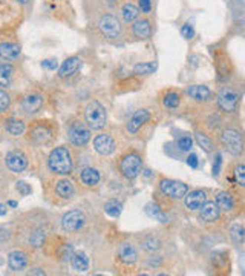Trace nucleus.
<instances>
[{
	"label": "nucleus",
	"mask_w": 245,
	"mask_h": 276,
	"mask_svg": "<svg viewBox=\"0 0 245 276\" xmlns=\"http://www.w3.org/2000/svg\"><path fill=\"white\" fill-rule=\"evenodd\" d=\"M48 169L55 175H69L74 169V163L66 146H57L48 157Z\"/></svg>",
	"instance_id": "1"
},
{
	"label": "nucleus",
	"mask_w": 245,
	"mask_h": 276,
	"mask_svg": "<svg viewBox=\"0 0 245 276\" xmlns=\"http://www.w3.org/2000/svg\"><path fill=\"white\" fill-rule=\"evenodd\" d=\"M107 121L106 109L102 103L91 102L84 107V123L88 124L91 131H103Z\"/></svg>",
	"instance_id": "2"
},
{
	"label": "nucleus",
	"mask_w": 245,
	"mask_h": 276,
	"mask_svg": "<svg viewBox=\"0 0 245 276\" xmlns=\"http://www.w3.org/2000/svg\"><path fill=\"white\" fill-rule=\"evenodd\" d=\"M142 169V160L137 152H129L118 160V171L126 179H135Z\"/></svg>",
	"instance_id": "3"
},
{
	"label": "nucleus",
	"mask_w": 245,
	"mask_h": 276,
	"mask_svg": "<svg viewBox=\"0 0 245 276\" xmlns=\"http://www.w3.org/2000/svg\"><path fill=\"white\" fill-rule=\"evenodd\" d=\"M54 128L52 124L48 123H43V121H35L33 126L28 131V137H30V140L33 144L35 146H48L52 140H54Z\"/></svg>",
	"instance_id": "4"
},
{
	"label": "nucleus",
	"mask_w": 245,
	"mask_h": 276,
	"mask_svg": "<svg viewBox=\"0 0 245 276\" xmlns=\"http://www.w3.org/2000/svg\"><path fill=\"white\" fill-rule=\"evenodd\" d=\"M68 138H69V143L83 147L91 141V129L89 126L86 124L84 121L75 120L69 124L68 128Z\"/></svg>",
	"instance_id": "5"
},
{
	"label": "nucleus",
	"mask_w": 245,
	"mask_h": 276,
	"mask_svg": "<svg viewBox=\"0 0 245 276\" xmlns=\"http://www.w3.org/2000/svg\"><path fill=\"white\" fill-rule=\"evenodd\" d=\"M221 141H222L224 147L233 157H239L242 154V150H244V140H242V135L238 131H235V129H225L222 132Z\"/></svg>",
	"instance_id": "6"
},
{
	"label": "nucleus",
	"mask_w": 245,
	"mask_h": 276,
	"mask_svg": "<svg viewBox=\"0 0 245 276\" xmlns=\"http://www.w3.org/2000/svg\"><path fill=\"white\" fill-rule=\"evenodd\" d=\"M86 223H88V218L81 210H69L62 218V227L69 233L80 232L86 226Z\"/></svg>",
	"instance_id": "7"
},
{
	"label": "nucleus",
	"mask_w": 245,
	"mask_h": 276,
	"mask_svg": "<svg viewBox=\"0 0 245 276\" xmlns=\"http://www.w3.org/2000/svg\"><path fill=\"white\" fill-rule=\"evenodd\" d=\"M160 189L164 193L166 197L169 198H174V200H181L187 195V192H189V186L182 181H175V179H161L160 183Z\"/></svg>",
	"instance_id": "8"
},
{
	"label": "nucleus",
	"mask_w": 245,
	"mask_h": 276,
	"mask_svg": "<svg viewBox=\"0 0 245 276\" xmlns=\"http://www.w3.org/2000/svg\"><path fill=\"white\" fill-rule=\"evenodd\" d=\"M98 28H100V31L103 33V35L110 40L120 37L121 34V23L117 17L112 16V14H105V16L100 17Z\"/></svg>",
	"instance_id": "9"
},
{
	"label": "nucleus",
	"mask_w": 245,
	"mask_h": 276,
	"mask_svg": "<svg viewBox=\"0 0 245 276\" xmlns=\"http://www.w3.org/2000/svg\"><path fill=\"white\" fill-rule=\"evenodd\" d=\"M238 102H239V95L232 88H224L218 94V106H219L221 110H224L225 114L235 112Z\"/></svg>",
	"instance_id": "10"
},
{
	"label": "nucleus",
	"mask_w": 245,
	"mask_h": 276,
	"mask_svg": "<svg viewBox=\"0 0 245 276\" xmlns=\"http://www.w3.org/2000/svg\"><path fill=\"white\" fill-rule=\"evenodd\" d=\"M5 164L11 172L23 173L28 169V166H30V161H28V157L25 154H22V152L12 150V152H8L6 154Z\"/></svg>",
	"instance_id": "11"
},
{
	"label": "nucleus",
	"mask_w": 245,
	"mask_h": 276,
	"mask_svg": "<svg viewBox=\"0 0 245 276\" xmlns=\"http://www.w3.org/2000/svg\"><path fill=\"white\" fill-rule=\"evenodd\" d=\"M43 106V97L40 94H26L20 99V110L23 114L33 115L41 109Z\"/></svg>",
	"instance_id": "12"
},
{
	"label": "nucleus",
	"mask_w": 245,
	"mask_h": 276,
	"mask_svg": "<svg viewBox=\"0 0 245 276\" xmlns=\"http://www.w3.org/2000/svg\"><path fill=\"white\" fill-rule=\"evenodd\" d=\"M115 147H117V144H115V140L110 134H100L94 138V149L100 155L106 157L113 154Z\"/></svg>",
	"instance_id": "13"
},
{
	"label": "nucleus",
	"mask_w": 245,
	"mask_h": 276,
	"mask_svg": "<svg viewBox=\"0 0 245 276\" xmlns=\"http://www.w3.org/2000/svg\"><path fill=\"white\" fill-rule=\"evenodd\" d=\"M30 266V256L26 252L14 250L8 255V267L12 272H22Z\"/></svg>",
	"instance_id": "14"
},
{
	"label": "nucleus",
	"mask_w": 245,
	"mask_h": 276,
	"mask_svg": "<svg viewBox=\"0 0 245 276\" xmlns=\"http://www.w3.org/2000/svg\"><path fill=\"white\" fill-rule=\"evenodd\" d=\"M54 192H55V195L59 198H62V200H70V198H74L75 193H77L74 183L68 178L57 179V183L54 186Z\"/></svg>",
	"instance_id": "15"
},
{
	"label": "nucleus",
	"mask_w": 245,
	"mask_h": 276,
	"mask_svg": "<svg viewBox=\"0 0 245 276\" xmlns=\"http://www.w3.org/2000/svg\"><path fill=\"white\" fill-rule=\"evenodd\" d=\"M150 118V110L149 109H138L137 112L131 117V120H129L127 123V131L129 134H137L144 124H146Z\"/></svg>",
	"instance_id": "16"
},
{
	"label": "nucleus",
	"mask_w": 245,
	"mask_h": 276,
	"mask_svg": "<svg viewBox=\"0 0 245 276\" xmlns=\"http://www.w3.org/2000/svg\"><path fill=\"white\" fill-rule=\"evenodd\" d=\"M207 201V193L204 190H193V192H187V195H185V207L189 210H199L201 207H203Z\"/></svg>",
	"instance_id": "17"
},
{
	"label": "nucleus",
	"mask_w": 245,
	"mask_h": 276,
	"mask_svg": "<svg viewBox=\"0 0 245 276\" xmlns=\"http://www.w3.org/2000/svg\"><path fill=\"white\" fill-rule=\"evenodd\" d=\"M118 258L123 264H135L138 261V250L135 248L134 244L131 242H123L118 248Z\"/></svg>",
	"instance_id": "18"
},
{
	"label": "nucleus",
	"mask_w": 245,
	"mask_h": 276,
	"mask_svg": "<svg viewBox=\"0 0 245 276\" xmlns=\"http://www.w3.org/2000/svg\"><path fill=\"white\" fill-rule=\"evenodd\" d=\"M80 181L88 187H95L102 181V172L94 168H84L80 172Z\"/></svg>",
	"instance_id": "19"
},
{
	"label": "nucleus",
	"mask_w": 245,
	"mask_h": 276,
	"mask_svg": "<svg viewBox=\"0 0 245 276\" xmlns=\"http://www.w3.org/2000/svg\"><path fill=\"white\" fill-rule=\"evenodd\" d=\"M81 66V60L80 57H69L66 59L62 66L59 68V77L62 78H66V77H70V75H74L78 69Z\"/></svg>",
	"instance_id": "20"
},
{
	"label": "nucleus",
	"mask_w": 245,
	"mask_h": 276,
	"mask_svg": "<svg viewBox=\"0 0 245 276\" xmlns=\"http://www.w3.org/2000/svg\"><path fill=\"white\" fill-rule=\"evenodd\" d=\"M70 266L75 272H80V273H84L89 270V258L84 252H72L70 258Z\"/></svg>",
	"instance_id": "21"
},
{
	"label": "nucleus",
	"mask_w": 245,
	"mask_h": 276,
	"mask_svg": "<svg viewBox=\"0 0 245 276\" xmlns=\"http://www.w3.org/2000/svg\"><path fill=\"white\" fill-rule=\"evenodd\" d=\"M201 218H203V221H206V223H214V221H218L219 216H221V209L218 206H216V203H207L201 207Z\"/></svg>",
	"instance_id": "22"
},
{
	"label": "nucleus",
	"mask_w": 245,
	"mask_h": 276,
	"mask_svg": "<svg viewBox=\"0 0 245 276\" xmlns=\"http://www.w3.org/2000/svg\"><path fill=\"white\" fill-rule=\"evenodd\" d=\"M187 94H189L190 99H193L195 102H209L211 92L207 86L204 85H192L187 89Z\"/></svg>",
	"instance_id": "23"
},
{
	"label": "nucleus",
	"mask_w": 245,
	"mask_h": 276,
	"mask_svg": "<svg viewBox=\"0 0 245 276\" xmlns=\"http://www.w3.org/2000/svg\"><path fill=\"white\" fill-rule=\"evenodd\" d=\"M214 203L224 212H232L235 209V198L228 192H218L214 197Z\"/></svg>",
	"instance_id": "24"
},
{
	"label": "nucleus",
	"mask_w": 245,
	"mask_h": 276,
	"mask_svg": "<svg viewBox=\"0 0 245 276\" xmlns=\"http://www.w3.org/2000/svg\"><path fill=\"white\" fill-rule=\"evenodd\" d=\"M216 71H218L219 80L230 78V74H232V66H230L228 59L225 57L224 54H218V55H216Z\"/></svg>",
	"instance_id": "25"
},
{
	"label": "nucleus",
	"mask_w": 245,
	"mask_h": 276,
	"mask_svg": "<svg viewBox=\"0 0 245 276\" xmlns=\"http://www.w3.org/2000/svg\"><path fill=\"white\" fill-rule=\"evenodd\" d=\"M20 55V46L17 43H0V57L5 60H14Z\"/></svg>",
	"instance_id": "26"
},
{
	"label": "nucleus",
	"mask_w": 245,
	"mask_h": 276,
	"mask_svg": "<svg viewBox=\"0 0 245 276\" xmlns=\"http://www.w3.org/2000/svg\"><path fill=\"white\" fill-rule=\"evenodd\" d=\"M144 212L147 213V216L153 218L155 221H160V223H167L169 221V216L163 212V209L156 203H149L144 207Z\"/></svg>",
	"instance_id": "27"
},
{
	"label": "nucleus",
	"mask_w": 245,
	"mask_h": 276,
	"mask_svg": "<svg viewBox=\"0 0 245 276\" xmlns=\"http://www.w3.org/2000/svg\"><path fill=\"white\" fill-rule=\"evenodd\" d=\"M5 129L9 135L20 137L26 129V124L17 118H8V120H5Z\"/></svg>",
	"instance_id": "28"
},
{
	"label": "nucleus",
	"mask_w": 245,
	"mask_h": 276,
	"mask_svg": "<svg viewBox=\"0 0 245 276\" xmlns=\"http://www.w3.org/2000/svg\"><path fill=\"white\" fill-rule=\"evenodd\" d=\"M152 33L149 20H137L132 25V34L138 38H147Z\"/></svg>",
	"instance_id": "29"
},
{
	"label": "nucleus",
	"mask_w": 245,
	"mask_h": 276,
	"mask_svg": "<svg viewBox=\"0 0 245 276\" xmlns=\"http://www.w3.org/2000/svg\"><path fill=\"white\" fill-rule=\"evenodd\" d=\"M14 77V68L9 63H2L0 65V86L2 88H9Z\"/></svg>",
	"instance_id": "30"
},
{
	"label": "nucleus",
	"mask_w": 245,
	"mask_h": 276,
	"mask_svg": "<svg viewBox=\"0 0 245 276\" xmlns=\"http://www.w3.org/2000/svg\"><path fill=\"white\" fill-rule=\"evenodd\" d=\"M28 242H30V245L33 248H41L46 242V232L43 229H40V227L34 229L30 233V240H28Z\"/></svg>",
	"instance_id": "31"
},
{
	"label": "nucleus",
	"mask_w": 245,
	"mask_h": 276,
	"mask_svg": "<svg viewBox=\"0 0 245 276\" xmlns=\"http://www.w3.org/2000/svg\"><path fill=\"white\" fill-rule=\"evenodd\" d=\"M121 16H123L124 22H135L138 19V16H140V11H138V8L135 5L126 3L121 8Z\"/></svg>",
	"instance_id": "32"
},
{
	"label": "nucleus",
	"mask_w": 245,
	"mask_h": 276,
	"mask_svg": "<svg viewBox=\"0 0 245 276\" xmlns=\"http://www.w3.org/2000/svg\"><path fill=\"white\" fill-rule=\"evenodd\" d=\"M121 210H123V204H121L118 200H109V201H106V204H105V212H106L110 218L120 216Z\"/></svg>",
	"instance_id": "33"
},
{
	"label": "nucleus",
	"mask_w": 245,
	"mask_h": 276,
	"mask_svg": "<svg viewBox=\"0 0 245 276\" xmlns=\"http://www.w3.org/2000/svg\"><path fill=\"white\" fill-rule=\"evenodd\" d=\"M195 138H196L198 146L203 147V150L211 152V150L214 149V143H213V140H211V138H210L207 134H204V132H196Z\"/></svg>",
	"instance_id": "34"
},
{
	"label": "nucleus",
	"mask_w": 245,
	"mask_h": 276,
	"mask_svg": "<svg viewBox=\"0 0 245 276\" xmlns=\"http://www.w3.org/2000/svg\"><path fill=\"white\" fill-rule=\"evenodd\" d=\"M141 247L147 252H158L161 248V240H158L156 237L149 235V237H146L141 241Z\"/></svg>",
	"instance_id": "35"
},
{
	"label": "nucleus",
	"mask_w": 245,
	"mask_h": 276,
	"mask_svg": "<svg viewBox=\"0 0 245 276\" xmlns=\"http://www.w3.org/2000/svg\"><path fill=\"white\" fill-rule=\"evenodd\" d=\"M156 62H147V63H138L135 65L134 68V72L137 75H149V74H153L156 71Z\"/></svg>",
	"instance_id": "36"
},
{
	"label": "nucleus",
	"mask_w": 245,
	"mask_h": 276,
	"mask_svg": "<svg viewBox=\"0 0 245 276\" xmlns=\"http://www.w3.org/2000/svg\"><path fill=\"white\" fill-rule=\"evenodd\" d=\"M211 264L216 270H222L224 267H228L227 252H214L211 255Z\"/></svg>",
	"instance_id": "37"
},
{
	"label": "nucleus",
	"mask_w": 245,
	"mask_h": 276,
	"mask_svg": "<svg viewBox=\"0 0 245 276\" xmlns=\"http://www.w3.org/2000/svg\"><path fill=\"white\" fill-rule=\"evenodd\" d=\"M163 103H164V106L169 107V109H176V107L179 106V103H181V97H179L178 92L170 91V92H167V94L163 97Z\"/></svg>",
	"instance_id": "38"
},
{
	"label": "nucleus",
	"mask_w": 245,
	"mask_h": 276,
	"mask_svg": "<svg viewBox=\"0 0 245 276\" xmlns=\"http://www.w3.org/2000/svg\"><path fill=\"white\" fill-rule=\"evenodd\" d=\"M230 238L235 244H242L245 241V229L241 224H233L230 229Z\"/></svg>",
	"instance_id": "39"
},
{
	"label": "nucleus",
	"mask_w": 245,
	"mask_h": 276,
	"mask_svg": "<svg viewBox=\"0 0 245 276\" xmlns=\"http://www.w3.org/2000/svg\"><path fill=\"white\" fill-rule=\"evenodd\" d=\"M235 178L239 186L245 187V164H238L235 169Z\"/></svg>",
	"instance_id": "40"
},
{
	"label": "nucleus",
	"mask_w": 245,
	"mask_h": 276,
	"mask_svg": "<svg viewBox=\"0 0 245 276\" xmlns=\"http://www.w3.org/2000/svg\"><path fill=\"white\" fill-rule=\"evenodd\" d=\"M176 144H178L179 150H190L193 147V141H192V138L189 135L181 137L179 140L176 141Z\"/></svg>",
	"instance_id": "41"
},
{
	"label": "nucleus",
	"mask_w": 245,
	"mask_h": 276,
	"mask_svg": "<svg viewBox=\"0 0 245 276\" xmlns=\"http://www.w3.org/2000/svg\"><path fill=\"white\" fill-rule=\"evenodd\" d=\"M9 103H11V100H9L8 92H5L3 89H0V114H3L5 110L9 107Z\"/></svg>",
	"instance_id": "42"
},
{
	"label": "nucleus",
	"mask_w": 245,
	"mask_h": 276,
	"mask_svg": "<svg viewBox=\"0 0 245 276\" xmlns=\"http://www.w3.org/2000/svg\"><path fill=\"white\" fill-rule=\"evenodd\" d=\"M181 34H182V37L187 38V40L193 38V37H195V30H193V26H192V25H184V26L181 28Z\"/></svg>",
	"instance_id": "43"
},
{
	"label": "nucleus",
	"mask_w": 245,
	"mask_h": 276,
	"mask_svg": "<svg viewBox=\"0 0 245 276\" xmlns=\"http://www.w3.org/2000/svg\"><path fill=\"white\" fill-rule=\"evenodd\" d=\"M221 164H222V157H221V154H218V155L214 157V163H213V175H214V176L219 175Z\"/></svg>",
	"instance_id": "44"
},
{
	"label": "nucleus",
	"mask_w": 245,
	"mask_h": 276,
	"mask_svg": "<svg viewBox=\"0 0 245 276\" xmlns=\"http://www.w3.org/2000/svg\"><path fill=\"white\" fill-rule=\"evenodd\" d=\"M17 190L22 193V195H30V193H31V186L28 184L26 181H19L17 183Z\"/></svg>",
	"instance_id": "45"
},
{
	"label": "nucleus",
	"mask_w": 245,
	"mask_h": 276,
	"mask_svg": "<svg viewBox=\"0 0 245 276\" xmlns=\"http://www.w3.org/2000/svg\"><path fill=\"white\" fill-rule=\"evenodd\" d=\"M140 3V9L144 12V14H149L150 9H152V0H138Z\"/></svg>",
	"instance_id": "46"
},
{
	"label": "nucleus",
	"mask_w": 245,
	"mask_h": 276,
	"mask_svg": "<svg viewBox=\"0 0 245 276\" xmlns=\"http://www.w3.org/2000/svg\"><path fill=\"white\" fill-rule=\"evenodd\" d=\"M187 164H189L192 169H196L198 168V155L196 154H190L189 158H187Z\"/></svg>",
	"instance_id": "47"
},
{
	"label": "nucleus",
	"mask_w": 245,
	"mask_h": 276,
	"mask_svg": "<svg viewBox=\"0 0 245 276\" xmlns=\"http://www.w3.org/2000/svg\"><path fill=\"white\" fill-rule=\"evenodd\" d=\"M43 68H46V69H55L57 68V60L55 59H51V60H45L41 63Z\"/></svg>",
	"instance_id": "48"
},
{
	"label": "nucleus",
	"mask_w": 245,
	"mask_h": 276,
	"mask_svg": "<svg viewBox=\"0 0 245 276\" xmlns=\"http://www.w3.org/2000/svg\"><path fill=\"white\" fill-rule=\"evenodd\" d=\"M161 262H163L161 258H152V259L149 261V264H152V266H158V264H161Z\"/></svg>",
	"instance_id": "49"
},
{
	"label": "nucleus",
	"mask_w": 245,
	"mask_h": 276,
	"mask_svg": "<svg viewBox=\"0 0 245 276\" xmlns=\"http://www.w3.org/2000/svg\"><path fill=\"white\" fill-rule=\"evenodd\" d=\"M28 273H30V275H45V272H43L41 269H31Z\"/></svg>",
	"instance_id": "50"
},
{
	"label": "nucleus",
	"mask_w": 245,
	"mask_h": 276,
	"mask_svg": "<svg viewBox=\"0 0 245 276\" xmlns=\"http://www.w3.org/2000/svg\"><path fill=\"white\" fill-rule=\"evenodd\" d=\"M0 215H6V206H3V204H0Z\"/></svg>",
	"instance_id": "51"
},
{
	"label": "nucleus",
	"mask_w": 245,
	"mask_h": 276,
	"mask_svg": "<svg viewBox=\"0 0 245 276\" xmlns=\"http://www.w3.org/2000/svg\"><path fill=\"white\" fill-rule=\"evenodd\" d=\"M8 206H9V207H17V201L9 200V201H8Z\"/></svg>",
	"instance_id": "52"
},
{
	"label": "nucleus",
	"mask_w": 245,
	"mask_h": 276,
	"mask_svg": "<svg viewBox=\"0 0 245 276\" xmlns=\"http://www.w3.org/2000/svg\"><path fill=\"white\" fill-rule=\"evenodd\" d=\"M17 2H19V3H22V5H26V3H30L31 0H17Z\"/></svg>",
	"instance_id": "53"
},
{
	"label": "nucleus",
	"mask_w": 245,
	"mask_h": 276,
	"mask_svg": "<svg viewBox=\"0 0 245 276\" xmlns=\"http://www.w3.org/2000/svg\"><path fill=\"white\" fill-rule=\"evenodd\" d=\"M107 3H115V2H118V0H106Z\"/></svg>",
	"instance_id": "54"
},
{
	"label": "nucleus",
	"mask_w": 245,
	"mask_h": 276,
	"mask_svg": "<svg viewBox=\"0 0 245 276\" xmlns=\"http://www.w3.org/2000/svg\"><path fill=\"white\" fill-rule=\"evenodd\" d=\"M239 3H241V5H245V0H239Z\"/></svg>",
	"instance_id": "55"
},
{
	"label": "nucleus",
	"mask_w": 245,
	"mask_h": 276,
	"mask_svg": "<svg viewBox=\"0 0 245 276\" xmlns=\"http://www.w3.org/2000/svg\"><path fill=\"white\" fill-rule=\"evenodd\" d=\"M0 65H2V63H0Z\"/></svg>",
	"instance_id": "56"
}]
</instances>
